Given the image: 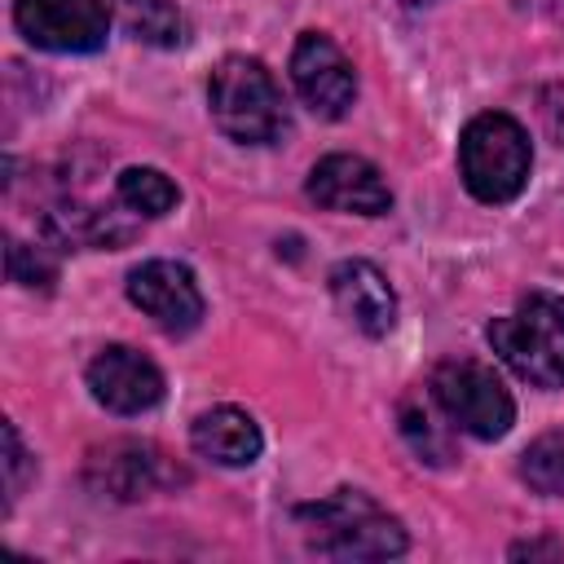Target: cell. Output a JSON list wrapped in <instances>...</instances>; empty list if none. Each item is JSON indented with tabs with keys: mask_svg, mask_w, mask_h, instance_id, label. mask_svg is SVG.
I'll return each instance as SVG.
<instances>
[{
	"mask_svg": "<svg viewBox=\"0 0 564 564\" xmlns=\"http://www.w3.org/2000/svg\"><path fill=\"white\" fill-rule=\"evenodd\" d=\"M295 524L308 546L330 560H392L405 551V529L361 489H335L330 498L295 507Z\"/></svg>",
	"mask_w": 564,
	"mask_h": 564,
	"instance_id": "cell-1",
	"label": "cell"
},
{
	"mask_svg": "<svg viewBox=\"0 0 564 564\" xmlns=\"http://www.w3.org/2000/svg\"><path fill=\"white\" fill-rule=\"evenodd\" d=\"M207 106L216 128L238 145H273L286 132V101L256 57H220L207 79Z\"/></svg>",
	"mask_w": 564,
	"mask_h": 564,
	"instance_id": "cell-2",
	"label": "cell"
},
{
	"mask_svg": "<svg viewBox=\"0 0 564 564\" xmlns=\"http://www.w3.org/2000/svg\"><path fill=\"white\" fill-rule=\"evenodd\" d=\"M529 167H533L529 132L511 115L485 110L463 128L458 172H463V185L471 189V198L494 203V207L520 198V189L529 185Z\"/></svg>",
	"mask_w": 564,
	"mask_h": 564,
	"instance_id": "cell-3",
	"label": "cell"
},
{
	"mask_svg": "<svg viewBox=\"0 0 564 564\" xmlns=\"http://www.w3.org/2000/svg\"><path fill=\"white\" fill-rule=\"evenodd\" d=\"M494 352L533 388L564 383V295L529 291L507 317L489 322Z\"/></svg>",
	"mask_w": 564,
	"mask_h": 564,
	"instance_id": "cell-4",
	"label": "cell"
},
{
	"mask_svg": "<svg viewBox=\"0 0 564 564\" xmlns=\"http://www.w3.org/2000/svg\"><path fill=\"white\" fill-rule=\"evenodd\" d=\"M432 401L436 410L467 436L476 441H498L511 432L516 423V401L511 392L502 388V379L471 361V357H454V361H441L436 375H432Z\"/></svg>",
	"mask_w": 564,
	"mask_h": 564,
	"instance_id": "cell-5",
	"label": "cell"
},
{
	"mask_svg": "<svg viewBox=\"0 0 564 564\" xmlns=\"http://www.w3.org/2000/svg\"><path fill=\"white\" fill-rule=\"evenodd\" d=\"M13 26L44 53H97L110 35L106 0H18Z\"/></svg>",
	"mask_w": 564,
	"mask_h": 564,
	"instance_id": "cell-6",
	"label": "cell"
},
{
	"mask_svg": "<svg viewBox=\"0 0 564 564\" xmlns=\"http://www.w3.org/2000/svg\"><path fill=\"white\" fill-rule=\"evenodd\" d=\"M291 84L300 93V101L322 115V119H344L348 106L357 101V70L344 57V48L322 35V31H304L291 48Z\"/></svg>",
	"mask_w": 564,
	"mask_h": 564,
	"instance_id": "cell-7",
	"label": "cell"
},
{
	"mask_svg": "<svg viewBox=\"0 0 564 564\" xmlns=\"http://www.w3.org/2000/svg\"><path fill=\"white\" fill-rule=\"evenodd\" d=\"M128 300L167 335H189L203 322V291L176 260H141L128 273Z\"/></svg>",
	"mask_w": 564,
	"mask_h": 564,
	"instance_id": "cell-8",
	"label": "cell"
},
{
	"mask_svg": "<svg viewBox=\"0 0 564 564\" xmlns=\"http://www.w3.org/2000/svg\"><path fill=\"white\" fill-rule=\"evenodd\" d=\"M88 392L110 414H145L163 401V370L137 348L110 344L88 361Z\"/></svg>",
	"mask_w": 564,
	"mask_h": 564,
	"instance_id": "cell-9",
	"label": "cell"
},
{
	"mask_svg": "<svg viewBox=\"0 0 564 564\" xmlns=\"http://www.w3.org/2000/svg\"><path fill=\"white\" fill-rule=\"evenodd\" d=\"M308 198L326 212H352V216H383L392 207V189L379 176V167L361 154H326L308 172Z\"/></svg>",
	"mask_w": 564,
	"mask_h": 564,
	"instance_id": "cell-10",
	"label": "cell"
},
{
	"mask_svg": "<svg viewBox=\"0 0 564 564\" xmlns=\"http://www.w3.org/2000/svg\"><path fill=\"white\" fill-rule=\"evenodd\" d=\"M88 485L119 498V502H132V498H145L154 494L159 485L167 480H181L167 463V454L150 441H110V445H97L88 454V467H84Z\"/></svg>",
	"mask_w": 564,
	"mask_h": 564,
	"instance_id": "cell-11",
	"label": "cell"
},
{
	"mask_svg": "<svg viewBox=\"0 0 564 564\" xmlns=\"http://www.w3.org/2000/svg\"><path fill=\"white\" fill-rule=\"evenodd\" d=\"M330 295L339 313L370 339H383L397 326V291L370 260H339L330 269Z\"/></svg>",
	"mask_w": 564,
	"mask_h": 564,
	"instance_id": "cell-12",
	"label": "cell"
},
{
	"mask_svg": "<svg viewBox=\"0 0 564 564\" xmlns=\"http://www.w3.org/2000/svg\"><path fill=\"white\" fill-rule=\"evenodd\" d=\"M189 445L216 463V467H251L264 449V436L256 427V419L238 405H216V410H203L189 427Z\"/></svg>",
	"mask_w": 564,
	"mask_h": 564,
	"instance_id": "cell-13",
	"label": "cell"
},
{
	"mask_svg": "<svg viewBox=\"0 0 564 564\" xmlns=\"http://www.w3.org/2000/svg\"><path fill=\"white\" fill-rule=\"evenodd\" d=\"M115 198L137 216H167L181 203V189L159 167H123L115 176Z\"/></svg>",
	"mask_w": 564,
	"mask_h": 564,
	"instance_id": "cell-14",
	"label": "cell"
},
{
	"mask_svg": "<svg viewBox=\"0 0 564 564\" xmlns=\"http://www.w3.org/2000/svg\"><path fill=\"white\" fill-rule=\"evenodd\" d=\"M520 476L529 480V489L546 494V498H564V427L538 436L524 458H520Z\"/></svg>",
	"mask_w": 564,
	"mask_h": 564,
	"instance_id": "cell-15",
	"label": "cell"
},
{
	"mask_svg": "<svg viewBox=\"0 0 564 564\" xmlns=\"http://www.w3.org/2000/svg\"><path fill=\"white\" fill-rule=\"evenodd\" d=\"M128 26L137 40L159 48H172L185 40V18L167 0H128Z\"/></svg>",
	"mask_w": 564,
	"mask_h": 564,
	"instance_id": "cell-16",
	"label": "cell"
},
{
	"mask_svg": "<svg viewBox=\"0 0 564 564\" xmlns=\"http://www.w3.org/2000/svg\"><path fill=\"white\" fill-rule=\"evenodd\" d=\"M4 260H9V282H18V286L48 291V286L57 282V260L48 256V247H35V242H22V238H9Z\"/></svg>",
	"mask_w": 564,
	"mask_h": 564,
	"instance_id": "cell-17",
	"label": "cell"
},
{
	"mask_svg": "<svg viewBox=\"0 0 564 564\" xmlns=\"http://www.w3.org/2000/svg\"><path fill=\"white\" fill-rule=\"evenodd\" d=\"M401 432H405V441L414 445V454H423L427 463H445V458H449V445H445V436L436 432V423H432L427 410L405 405V410H401Z\"/></svg>",
	"mask_w": 564,
	"mask_h": 564,
	"instance_id": "cell-18",
	"label": "cell"
},
{
	"mask_svg": "<svg viewBox=\"0 0 564 564\" xmlns=\"http://www.w3.org/2000/svg\"><path fill=\"white\" fill-rule=\"evenodd\" d=\"M26 471H31V454H26L22 436H18V427H13V423H4V476H9V485H4V489H9L4 507H13V498L22 494Z\"/></svg>",
	"mask_w": 564,
	"mask_h": 564,
	"instance_id": "cell-19",
	"label": "cell"
},
{
	"mask_svg": "<svg viewBox=\"0 0 564 564\" xmlns=\"http://www.w3.org/2000/svg\"><path fill=\"white\" fill-rule=\"evenodd\" d=\"M511 555H560V546H542V542H524V546H511Z\"/></svg>",
	"mask_w": 564,
	"mask_h": 564,
	"instance_id": "cell-20",
	"label": "cell"
},
{
	"mask_svg": "<svg viewBox=\"0 0 564 564\" xmlns=\"http://www.w3.org/2000/svg\"><path fill=\"white\" fill-rule=\"evenodd\" d=\"M401 4H432V0H401Z\"/></svg>",
	"mask_w": 564,
	"mask_h": 564,
	"instance_id": "cell-21",
	"label": "cell"
}]
</instances>
